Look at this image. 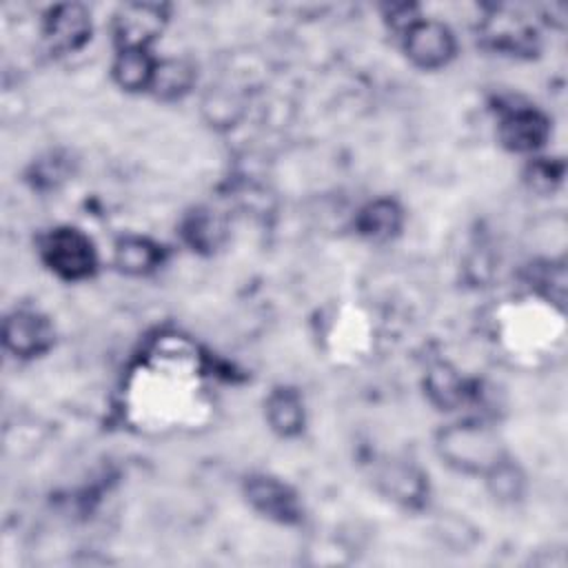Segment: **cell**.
<instances>
[{"label":"cell","mask_w":568,"mask_h":568,"mask_svg":"<svg viewBox=\"0 0 568 568\" xmlns=\"http://www.w3.org/2000/svg\"><path fill=\"white\" fill-rule=\"evenodd\" d=\"M435 453L442 464L459 475L486 477L508 457L497 428L479 417H464L444 424L435 433Z\"/></svg>","instance_id":"6da1fadb"},{"label":"cell","mask_w":568,"mask_h":568,"mask_svg":"<svg viewBox=\"0 0 568 568\" xmlns=\"http://www.w3.org/2000/svg\"><path fill=\"white\" fill-rule=\"evenodd\" d=\"M40 262L62 282H84L98 271L93 240L78 226L60 224L38 240Z\"/></svg>","instance_id":"7a4b0ae2"},{"label":"cell","mask_w":568,"mask_h":568,"mask_svg":"<svg viewBox=\"0 0 568 568\" xmlns=\"http://www.w3.org/2000/svg\"><path fill=\"white\" fill-rule=\"evenodd\" d=\"M497 140L504 149L521 155H535L550 138V118L535 104L501 98L497 100Z\"/></svg>","instance_id":"3957f363"},{"label":"cell","mask_w":568,"mask_h":568,"mask_svg":"<svg viewBox=\"0 0 568 568\" xmlns=\"http://www.w3.org/2000/svg\"><path fill=\"white\" fill-rule=\"evenodd\" d=\"M171 18L164 2H124L115 9L111 33L115 49H151Z\"/></svg>","instance_id":"277c9868"},{"label":"cell","mask_w":568,"mask_h":568,"mask_svg":"<svg viewBox=\"0 0 568 568\" xmlns=\"http://www.w3.org/2000/svg\"><path fill=\"white\" fill-rule=\"evenodd\" d=\"M242 495L246 504L268 521L295 526L304 519V506L297 490L268 473H251L244 479Z\"/></svg>","instance_id":"5b68a950"},{"label":"cell","mask_w":568,"mask_h":568,"mask_svg":"<svg viewBox=\"0 0 568 568\" xmlns=\"http://www.w3.org/2000/svg\"><path fill=\"white\" fill-rule=\"evenodd\" d=\"M399 40L408 62L422 71H439L457 55L453 29L435 18L422 16Z\"/></svg>","instance_id":"8992f818"},{"label":"cell","mask_w":568,"mask_h":568,"mask_svg":"<svg viewBox=\"0 0 568 568\" xmlns=\"http://www.w3.org/2000/svg\"><path fill=\"white\" fill-rule=\"evenodd\" d=\"M55 344L53 322L36 308H13L2 320V346L16 359H36Z\"/></svg>","instance_id":"52a82bcc"},{"label":"cell","mask_w":568,"mask_h":568,"mask_svg":"<svg viewBox=\"0 0 568 568\" xmlns=\"http://www.w3.org/2000/svg\"><path fill=\"white\" fill-rule=\"evenodd\" d=\"M91 33V11L80 2L53 4L42 18V38L53 53H75L84 49Z\"/></svg>","instance_id":"ba28073f"},{"label":"cell","mask_w":568,"mask_h":568,"mask_svg":"<svg viewBox=\"0 0 568 568\" xmlns=\"http://www.w3.org/2000/svg\"><path fill=\"white\" fill-rule=\"evenodd\" d=\"M377 490L393 504L417 510L428 497V477L419 466L404 459L386 462L375 475Z\"/></svg>","instance_id":"9c48e42d"},{"label":"cell","mask_w":568,"mask_h":568,"mask_svg":"<svg viewBox=\"0 0 568 568\" xmlns=\"http://www.w3.org/2000/svg\"><path fill=\"white\" fill-rule=\"evenodd\" d=\"M481 38L488 49L501 55H532L537 51V31L526 18L506 13L501 7L484 20Z\"/></svg>","instance_id":"30bf717a"},{"label":"cell","mask_w":568,"mask_h":568,"mask_svg":"<svg viewBox=\"0 0 568 568\" xmlns=\"http://www.w3.org/2000/svg\"><path fill=\"white\" fill-rule=\"evenodd\" d=\"M180 237L182 242L200 255H213L220 251L229 237V220L222 211L197 204L189 209L180 220Z\"/></svg>","instance_id":"8fae6325"},{"label":"cell","mask_w":568,"mask_h":568,"mask_svg":"<svg viewBox=\"0 0 568 568\" xmlns=\"http://www.w3.org/2000/svg\"><path fill=\"white\" fill-rule=\"evenodd\" d=\"M166 262V248L149 235L126 233L113 244V264L129 277H149Z\"/></svg>","instance_id":"7c38bea8"},{"label":"cell","mask_w":568,"mask_h":568,"mask_svg":"<svg viewBox=\"0 0 568 568\" xmlns=\"http://www.w3.org/2000/svg\"><path fill=\"white\" fill-rule=\"evenodd\" d=\"M406 222V213L402 209V204L395 197L382 195L375 197L371 202H366L353 220L355 233L368 242L375 244H384L395 240Z\"/></svg>","instance_id":"4fadbf2b"},{"label":"cell","mask_w":568,"mask_h":568,"mask_svg":"<svg viewBox=\"0 0 568 568\" xmlns=\"http://www.w3.org/2000/svg\"><path fill=\"white\" fill-rule=\"evenodd\" d=\"M264 419L268 428L284 437H300L306 428V404L297 388L280 384L273 386L264 397Z\"/></svg>","instance_id":"5bb4252c"},{"label":"cell","mask_w":568,"mask_h":568,"mask_svg":"<svg viewBox=\"0 0 568 568\" xmlns=\"http://www.w3.org/2000/svg\"><path fill=\"white\" fill-rule=\"evenodd\" d=\"M197 84V67L186 58H158L149 93L162 102L186 98Z\"/></svg>","instance_id":"9a60e30c"},{"label":"cell","mask_w":568,"mask_h":568,"mask_svg":"<svg viewBox=\"0 0 568 568\" xmlns=\"http://www.w3.org/2000/svg\"><path fill=\"white\" fill-rule=\"evenodd\" d=\"M158 55L151 49H115L111 62L113 82L129 93H149Z\"/></svg>","instance_id":"2e32d148"},{"label":"cell","mask_w":568,"mask_h":568,"mask_svg":"<svg viewBox=\"0 0 568 568\" xmlns=\"http://www.w3.org/2000/svg\"><path fill=\"white\" fill-rule=\"evenodd\" d=\"M426 395L444 410H453L468 399L470 388L455 368L448 364H437L426 373Z\"/></svg>","instance_id":"e0dca14e"},{"label":"cell","mask_w":568,"mask_h":568,"mask_svg":"<svg viewBox=\"0 0 568 568\" xmlns=\"http://www.w3.org/2000/svg\"><path fill=\"white\" fill-rule=\"evenodd\" d=\"M481 479L486 481V488H488L490 497L499 504H517L526 495V473L521 470V466L510 455L506 459H501Z\"/></svg>","instance_id":"ac0fdd59"},{"label":"cell","mask_w":568,"mask_h":568,"mask_svg":"<svg viewBox=\"0 0 568 568\" xmlns=\"http://www.w3.org/2000/svg\"><path fill=\"white\" fill-rule=\"evenodd\" d=\"M564 180V162L555 158H539L532 155L524 169V182L530 191L548 195L552 193Z\"/></svg>","instance_id":"d6986e66"},{"label":"cell","mask_w":568,"mask_h":568,"mask_svg":"<svg viewBox=\"0 0 568 568\" xmlns=\"http://www.w3.org/2000/svg\"><path fill=\"white\" fill-rule=\"evenodd\" d=\"M202 111L213 126H233L242 115V102L235 93H229L224 91V87H217L204 95Z\"/></svg>","instance_id":"ffe728a7"},{"label":"cell","mask_w":568,"mask_h":568,"mask_svg":"<svg viewBox=\"0 0 568 568\" xmlns=\"http://www.w3.org/2000/svg\"><path fill=\"white\" fill-rule=\"evenodd\" d=\"M67 178H69V162H67V158H60L58 153H49V155L36 160L31 166L33 186H40V189H53Z\"/></svg>","instance_id":"44dd1931"},{"label":"cell","mask_w":568,"mask_h":568,"mask_svg":"<svg viewBox=\"0 0 568 568\" xmlns=\"http://www.w3.org/2000/svg\"><path fill=\"white\" fill-rule=\"evenodd\" d=\"M419 18H422L419 7L410 2H395L384 7V22L393 33H397V38H402Z\"/></svg>","instance_id":"7402d4cb"}]
</instances>
